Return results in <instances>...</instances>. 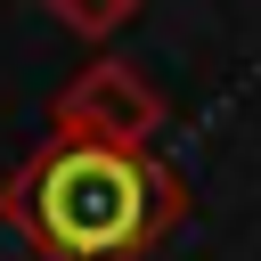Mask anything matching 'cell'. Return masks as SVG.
I'll return each mask as SVG.
<instances>
[{"label": "cell", "mask_w": 261, "mask_h": 261, "mask_svg": "<svg viewBox=\"0 0 261 261\" xmlns=\"http://www.w3.org/2000/svg\"><path fill=\"white\" fill-rule=\"evenodd\" d=\"M188 204V179L155 147L73 130H49L0 179V220L24 237L33 261H155Z\"/></svg>", "instance_id": "6da1fadb"}, {"label": "cell", "mask_w": 261, "mask_h": 261, "mask_svg": "<svg viewBox=\"0 0 261 261\" xmlns=\"http://www.w3.org/2000/svg\"><path fill=\"white\" fill-rule=\"evenodd\" d=\"M171 122L163 90L130 65V57H90L57 106H49V130H73V139H122V147H155V130Z\"/></svg>", "instance_id": "7a4b0ae2"}, {"label": "cell", "mask_w": 261, "mask_h": 261, "mask_svg": "<svg viewBox=\"0 0 261 261\" xmlns=\"http://www.w3.org/2000/svg\"><path fill=\"white\" fill-rule=\"evenodd\" d=\"M49 8V24H65V33H82V41H114L147 0H41Z\"/></svg>", "instance_id": "3957f363"}]
</instances>
